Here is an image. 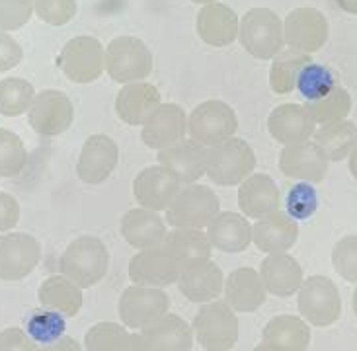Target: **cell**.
Wrapping results in <instances>:
<instances>
[{"label": "cell", "mask_w": 357, "mask_h": 351, "mask_svg": "<svg viewBox=\"0 0 357 351\" xmlns=\"http://www.w3.org/2000/svg\"><path fill=\"white\" fill-rule=\"evenodd\" d=\"M332 265L342 279L357 283V234L344 236L334 244Z\"/></svg>", "instance_id": "obj_43"}, {"label": "cell", "mask_w": 357, "mask_h": 351, "mask_svg": "<svg viewBox=\"0 0 357 351\" xmlns=\"http://www.w3.org/2000/svg\"><path fill=\"white\" fill-rule=\"evenodd\" d=\"M109 267V250L98 236H78L59 258L61 275L77 283L80 289H90L106 277Z\"/></svg>", "instance_id": "obj_1"}, {"label": "cell", "mask_w": 357, "mask_h": 351, "mask_svg": "<svg viewBox=\"0 0 357 351\" xmlns=\"http://www.w3.org/2000/svg\"><path fill=\"white\" fill-rule=\"evenodd\" d=\"M221 201L209 185H183L180 194L166 211V224L172 228H197L205 231L217 214Z\"/></svg>", "instance_id": "obj_7"}, {"label": "cell", "mask_w": 357, "mask_h": 351, "mask_svg": "<svg viewBox=\"0 0 357 351\" xmlns=\"http://www.w3.org/2000/svg\"><path fill=\"white\" fill-rule=\"evenodd\" d=\"M319 211V194L314 189V185L307 182H299L291 187L285 197V213L291 219L307 221L312 214Z\"/></svg>", "instance_id": "obj_42"}, {"label": "cell", "mask_w": 357, "mask_h": 351, "mask_svg": "<svg viewBox=\"0 0 357 351\" xmlns=\"http://www.w3.org/2000/svg\"><path fill=\"white\" fill-rule=\"evenodd\" d=\"M205 233L213 248L225 254H241L252 244V223L242 213L221 211Z\"/></svg>", "instance_id": "obj_29"}, {"label": "cell", "mask_w": 357, "mask_h": 351, "mask_svg": "<svg viewBox=\"0 0 357 351\" xmlns=\"http://www.w3.org/2000/svg\"><path fill=\"white\" fill-rule=\"evenodd\" d=\"M261 343L271 351H307L310 345V326L301 316H273L261 332Z\"/></svg>", "instance_id": "obj_31"}, {"label": "cell", "mask_w": 357, "mask_h": 351, "mask_svg": "<svg viewBox=\"0 0 357 351\" xmlns=\"http://www.w3.org/2000/svg\"><path fill=\"white\" fill-rule=\"evenodd\" d=\"M119 146L107 135H90L82 145L77 162V176L88 185H100L116 172Z\"/></svg>", "instance_id": "obj_18"}, {"label": "cell", "mask_w": 357, "mask_h": 351, "mask_svg": "<svg viewBox=\"0 0 357 351\" xmlns=\"http://www.w3.org/2000/svg\"><path fill=\"white\" fill-rule=\"evenodd\" d=\"M22 58H24L22 45L10 33L0 31V72H8L14 67H18Z\"/></svg>", "instance_id": "obj_46"}, {"label": "cell", "mask_w": 357, "mask_h": 351, "mask_svg": "<svg viewBox=\"0 0 357 351\" xmlns=\"http://www.w3.org/2000/svg\"><path fill=\"white\" fill-rule=\"evenodd\" d=\"M182 263L172 254L162 248H149L139 252L129 260V279L133 285L166 289L178 283Z\"/></svg>", "instance_id": "obj_14"}, {"label": "cell", "mask_w": 357, "mask_h": 351, "mask_svg": "<svg viewBox=\"0 0 357 351\" xmlns=\"http://www.w3.org/2000/svg\"><path fill=\"white\" fill-rule=\"evenodd\" d=\"M238 131L236 111L222 100H207L188 114V139L211 148L232 139Z\"/></svg>", "instance_id": "obj_6"}, {"label": "cell", "mask_w": 357, "mask_h": 351, "mask_svg": "<svg viewBox=\"0 0 357 351\" xmlns=\"http://www.w3.org/2000/svg\"><path fill=\"white\" fill-rule=\"evenodd\" d=\"M195 340L205 351H231L238 341V316L227 301L202 304L192 322Z\"/></svg>", "instance_id": "obj_5"}, {"label": "cell", "mask_w": 357, "mask_h": 351, "mask_svg": "<svg viewBox=\"0 0 357 351\" xmlns=\"http://www.w3.org/2000/svg\"><path fill=\"white\" fill-rule=\"evenodd\" d=\"M252 351H271V350L266 345V343H260V345H256Z\"/></svg>", "instance_id": "obj_54"}, {"label": "cell", "mask_w": 357, "mask_h": 351, "mask_svg": "<svg viewBox=\"0 0 357 351\" xmlns=\"http://www.w3.org/2000/svg\"><path fill=\"white\" fill-rule=\"evenodd\" d=\"M336 86H340L336 72L326 65L310 61L309 65L301 70L295 90H299V94L305 98V102H314V100L328 96Z\"/></svg>", "instance_id": "obj_37"}, {"label": "cell", "mask_w": 357, "mask_h": 351, "mask_svg": "<svg viewBox=\"0 0 357 351\" xmlns=\"http://www.w3.org/2000/svg\"><path fill=\"white\" fill-rule=\"evenodd\" d=\"M153 51L143 39L133 36H119L106 47V72L114 82L133 84L145 82L153 72Z\"/></svg>", "instance_id": "obj_4"}, {"label": "cell", "mask_w": 357, "mask_h": 351, "mask_svg": "<svg viewBox=\"0 0 357 351\" xmlns=\"http://www.w3.org/2000/svg\"><path fill=\"white\" fill-rule=\"evenodd\" d=\"M340 10H344L346 14H354L357 16V0H336Z\"/></svg>", "instance_id": "obj_51"}, {"label": "cell", "mask_w": 357, "mask_h": 351, "mask_svg": "<svg viewBox=\"0 0 357 351\" xmlns=\"http://www.w3.org/2000/svg\"><path fill=\"white\" fill-rule=\"evenodd\" d=\"M149 351H192L195 334L193 328L178 314H165L160 320L141 330Z\"/></svg>", "instance_id": "obj_30"}, {"label": "cell", "mask_w": 357, "mask_h": 351, "mask_svg": "<svg viewBox=\"0 0 357 351\" xmlns=\"http://www.w3.org/2000/svg\"><path fill=\"white\" fill-rule=\"evenodd\" d=\"M305 107L309 109L310 117L314 119L317 125H326V123L348 119V114L351 111V96L346 88L336 86L328 96L314 102H305Z\"/></svg>", "instance_id": "obj_38"}, {"label": "cell", "mask_w": 357, "mask_h": 351, "mask_svg": "<svg viewBox=\"0 0 357 351\" xmlns=\"http://www.w3.org/2000/svg\"><path fill=\"white\" fill-rule=\"evenodd\" d=\"M354 312H356V318H357V285H356V291H354Z\"/></svg>", "instance_id": "obj_55"}, {"label": "cell", "mask_w": 357, "mask_h": 351, "mask_svg": "<svg viewBox=\"0 0 357 351\" xmlns=\"http://www.w3.org/2000/svg\"><path fill=\"white\" fill-rule=\"evenodd\" d=\"M65 330H67L65 316L47 309L33 311L26 320V334L38 345H49L53 341L61 340L65 336Z\"/></svg>", "instance_id": "obj_39"}, {"label": "cell", "mask_w": 357, "mask_h": 351, "mask_svg": "<svg viewBox=\"0 0 357 351\" xmlns=\"http://www.w3.org/2000/svg\"><path fill=\"white\" fill-rule=\"evenodd\" d=\"M38 299L43 309L55 311L63 314L65 318L77 316L82 309V289L77 283L67 279L65 275H51L45 281L39 285Z\"/></svg>", "instance_id": "obj_32"}, {"label": "cell", "mask_w": 357, "mask_h": 351, "mask_svg": "<svg viewBox=\"0 0 357 351\" xmlns=\"http://www.w3.org/2000/svg\"><path fill=\"white\" fill-rule=\"evenodd\" d=\"M20 223V203L14 195L0 192V233H10Z\"/></svg>", "instance_id": "obj_48"}, {"label": "cell", "mask_w": 357, "mask_h": 351, "mask_svg": "<svg viewBox=\"0 0 357 351\" xmlns=\"http://www.w3.org/2000/svg\"><path fill=\"white\" fill-rule=\"evenodd\" d=\"M238 41L258 61H273L285 47L283 20L270 8H252L241 18Z\"/></svg>", "instance_id": "obj_2"}, {"label": "cell", "mask_w": 357, "mask_h": 351, "mask_svg": "<svg viewBox=\"0 0 357 351\" xmlns=\"http://www.w3.org/2000/svg\"><path fill=\"white\" fill-rule=\"evenodd\" d=\"M195 4H202V6H207V4H213V2H219V0H192Z\"/></svg>", "instance_id": "obj_53"}, {"label": "cell", "mask_w": 357, "mask_h": 351, "mask_svg": "<svg viewBox=\"0 0 357 351\" xmlns=\"http://www.w3.org/2000/svg\"><path fill=\"white\" fill-rule=\"evenodd\" d=\"M121 351H149V345H146L145 338L141 336V332H135L129 336V340Z\"/></svg>", "instance_id": "obj_50"}, {"label": "cell", "mask_w": 357, "mask_h": 351, "mask_svg": "<svg viewBox=\"0 0 357 351\" xmlns=\"http://www.w3.org/2000/svg\"><path fill=\"white\" fill-rule=\"evenodd\" d=\"M188 136V114L174 102H162L153 111L141 129V139L149 148L165 150L185 141Z\"/></svg>", "instance_id": "obj_17"}, {"label": "cell", "mask_w": 357, "mask_h": 351, "mask_svg": "<svg viewBox=\"0 0 357 351\" xmlns=\"http://www.w3.org/2000/svg\"><path fill=\"white\" fill-rule=\"evenodd\" d=\"M261 281L268 295L287 299L297 295L305 281V273L301 263L291 254H268L260 265Z\"/></svg>", "instance_id": "obj_25"}, {"label": "cell", "mask_w": 357, "mask_h": 351, "mask_svg": "<svg viewBox=\"0 0 357 351\" xmlns=\"http://www.w3.org/2000/svg\"><path fill=\"white\" fill-rule=\"evenodd\" d=\"M297 238L299 224L285 211H275L252 223V244L264 254L289 252Z\"/></svg>", "instance_id": "obj_22"}, {"label": "cell", "mask_w": 357, "mask_h": 351, "mask_svg": "<svg viewBox=\"0 0 357 351\" xmlns=\"http://www.w3.org/2000/svg\"><path fill=\"white\" fill-rule=\"evenodd\" d=\"M317 127L319 125L310 117L305 104H281L273 107L268 116V131L271 139L283 146L310 141Z\"/></svg>", "instance_id": "obj_21"}, {"label": "cell", "mask_w": 357, "mask_h": 351, "mask_svg": "<svg viewBox=\"0 0 357 351\" xmlns=\"http://www.w3.org/2000/svg\"><path fill=\"white\" fill-rule=\"evenodd\" d=\"M162 248L172 254L180 263L211 258V242L205 231L197 228H172L166 234Z\"/></svg>", "instance_id": "obj_34"}, {"label": "cell", "mask_w": 357, "mask_h": 351, "mask_svg": "<svg viewBox=\"0 0 357 351\" xmlns=\"http://www.w3.org/2000/svg\"><path fill=\"white\" fill-rule=\"evenodd\" d=\"M162 104L158 88L151 82L126 84L116 98L117 117L131 127H143L156 107Z\"/></svg>", "instance_id": "obj_27"}, {"label": "cell", "mask_w": 357, "mask_h": 351, "mask_svg": "<svg viewBox=\"0 0 357 351\" xmlns=\"http://www.w3.org/2000/svg\"><path fill=\"white\" fill-rule=\"evenodd\" d=\"M310 63V55L299 53L295 49L281 51L278 57L271 61L270 68V88L275 94H291L297 88V78L301 70Z\"/></svg>", "instance_id": "obj_35"}, {"label": "cell", "mask_w": 357, "mask_h": 351, "mask_svg": "<svg viewBox=\"0 0 357 351\" xmlns=\"http://www.w3.org/2000/svg\"><path fill=\"white\" fill-rule=\"evenodd\" d=\"M222 295L234 312H256L268 299L260 272L254 267H238L229 273Z\"/></svg>", "instance_id": "obj_26"}, {"label": "cell", "mask_w": 357, "mask_h": 351, "mask_svg": "<svg viewBox=\"0 0 357 351\" xmlns=\"http://www.w3.org/2000/svg\"><path fill=\"white\" fill-rule=\"evenodd\" d=\"M57 65L70 82L90 84L106 72V47L92 36H78L63 45Z\"/></svg>", "instance_id": "obj_9"}, {"label": "cell", "mask_w": 357, "mask_h": 351, "mask_svg": "<svg viewBox=\"0 0 357 351\" xmlns=\"http://www.w3.org/2000/svg\"><path fill=\"white\" fill-rule=\"evenodd\" d=\"M330 160L314 141L285 145L280 153L281 174L307 184H320L328 174Z\"/></svg>", "instance_id": "obj_16"}, {"label": "cell", "mask_w": 357, "mask_h": 351, "mask_svg": "<svg viewBox=\"0 0 357 351\" xmlns=\"http://www.w3.org/2000/svg\"><path fill=\"white\" fill-rule=\"evenodd\" d=\"M195 29L203 43L211 47H229L238 39L241 18L231 6L222 2H213L202 6L197 12Z\"/></svg>", "instance_id": "obj_23"}, {"label": "cell", "mask_w": 357, "mask_h": 351, "mask_svg": "<svg viewBox=\"0 0 357 351\" xmlns=\"http://www.w3.org/2000/svg\"><path fill=\"white\" fill-rule=\"evenodd\" d=\"M28 162V150L16 133L0 129V178L18 176Z\"/></svg>", "instance_id": "obj_41"}, {"label": "cell", "mask_w": 357, "mask_h": 351, "mask_svg": "<svg viewBox=\"0 0 357 351\" xmlns=\"http://www.w3.org/2000/svg\"><path fill=\"white\" fill-rule=\"evenodd\" d=\"M256 153L244 139L232 136L207 148V178L222 187L241 185L256 170Z\"/></svg>", "instance_id": "obj_3"}, {"label": "cell", "mask_w": 357, "mask_h": 351, "mask_svg": "<svg viewBox=\"0 0 357 351\" xmlns=\"http://www.w3.org/2000/svg\"><path fill=\"white\" fill-rule=\"evenodd\" d=\"M38 351H84V348L70 336H63L61 340L53 341L49 345H41Z\"/></svg>", "instance_id": "obj_49"}, {"label": "cell", "mask_w": 357, "mask_h": 351, "mask_svg": "<svg viewBox=\"0 0 357 351\" xmlns=\"http://www.w3.org/2000/svg\"><path fill=\"white\" fill-rule=\"evenodd\" d=\"M182 184L170 172H166L160 164L149 166L135 176L133 194L139 207H145L149 211H168L176 195L180 194Z\"/></svg>", "instance_id": "obj_19"}, {"label": "cell", "mask_w": 357, "mask_h": 351, "mask_svg": "<svg viewBox=\"0 0 357 351\" xmlns=\"http://www.w3.org/2000/svg\"><path fill=\"white\" fill-rule=\"evenodd\" d=\"M280 187L268 174H252L238 185V207L248 219L258 221L266 214L280 211Z\"/></svg>", "instance_id": "obj_28"}, {"label": "cell", "mask_w": 357, "mask_h": 351, "mask_svg": "<svg viewBox=\"0 0 357 351\" xmlns=\"http://www.w3.org/2000/svg\"><path fill=\"white\" fill-rule=\"evenodd\" d=\"M33 100H36V88L28 80L18 77L0 80V116H24L29 111Z\"/></svg>", "instance_id": "obj_36"}, {"label": "cell", "mask_w": 357, "mask_h": 351, "mask_svg": "<svg viewBox=\"0 0 357 351\" xmlns=\"http://www.w3.org/2000/svg\"><path fill=\"white\" fill-rule=\"evenodd\" d=\"M38 343L22 328H6L0 332V351H38Z\"/></svg>", "instance_id": "obj_47"}, {"label": "cell", "mask_w": 357, "mask_h": 351, "mask_svg": "<svg viewBox=\"0 0 357 351\" xmlns=\"http://www.w3.org/2000/svg\"><path fill=\"white\" fill-rule=\"evenodd\" d=\"M178 289L188 301L205 304L217 301L225 291V273L211 258L192 260L182 263Z\"/></svg>", "instance_id": "obj_15"}, {"label": "cell", "mask_w": 357, "mask_h": 351, "mask_svg": "<svg viewBox=\"0 0 357 351\" xmlns=\"http://www.w3.org/2000/svg\"><path fill=\"white\" fill-rule=\"evenodd\" d=\"M285 45L305 55H312L326 45L330 24L326 16L317 8H295L283 20Z\"/></svg>", "instance_id": "obj_12"}, {"label": "cell", "mask_w": 357, "mask_h": 351, "mask_svg": "<svg viewBox=\"0 0 357 351\" xmlns=\"http://www.w3.org/2000/svg\"><path fill=\"white\" fill-rule=\"evenodd\" d=\"M75 121V106L61 90H41L28 111L29 127L41 136H59L67 133Z\"/></svg>", "instance_id": "obj_11"}, {"label": "cell", "mask_w": 357, "mask_h": 351, "mask_svg": "<svg viewBox=\"0 0 357 351\" xmlns=\"http://www.w3.org/2000/svg\"><path fill=\"white\" fill-rule=\"evenodd\" d=\"M119 233L131 248L149 250L162 246L168 234V224L155 211H149L145 207H135L121 217Z\"/></svg>", "instance_id": "obj_24"}, {"label": "cell", "mask_w": 357, "mask_h": 351, "mask_svg": "<svg viewBox=\"0 0 357 351\" xmlns=\"http://www.w3.org/2000/svg\"><path fill=\"white\" fill-rule=\"evenodd\" d=\"M77 0H33V12L49 26H67L77 16Z\"/></svg>", "instance_id": "obj_44"}, {"label": "cell", "mask_w": 357, "mask_h": 351, "mask_svg": "<svg viewBox=\"0 0 357 351\" xmlns=\"http://www.w3.org/2000/svg\"><path fill=\"white\" fill-rule=\"evenodd\" d=\"M33 16V0H0V31L22 29Z\"/></svg>", "instance_id": "obj_45"}, {"label": "cell", "mask_w": 357, "mask_h": 351, "mask_svg": "<svg viewBox=\"0 0 357 351\" xmlns=\"http://www.w3.org/2000/svg\"><path fill=\"white\" fill-rule=\"evenodd\" d=\"M41 244L28 233L0 234V279L22 281L38 267Z\"/></svg>", "instance_id": "obj_13"}, {"label": "cell", "mask_w": 357, "mask_h": 351, "mask_svg": "<svg viewBox=\"0 0 357 351\" xmlns=\"http://www.w3.org/2000/svg\"><path fill=\"white\" fill-rule=\"evenodd\" d=\"M156 160L182 185L197 184L207 174V148L193 143L192 139L158 150Z\"/></svg>", "instance_id": "obj_20"}, {"label": "cell", "mask_w": 357, "mask_h": 351, "mask_svg": "<svg viewBox=\"0 0 357 351\" xmlns=\"http://www.w3.org/2000/svg\"><path fill=\"white\" fill-rule=\"evenodd\" d=\"M301 318L317 328H328L342 316V297L336 283L326 275H310L297 292Z\"/></svg>", "instance_id": "obj_8"}, {"label": "cell", "mask_w": 357, "mask_h": 351, "mask_svg": "<svg viewBox=\"0 0 357 351\" xmlns=\"http://www.w3.org/2000/svg\"><path fill=\"white\" fill-rule=\"evenodd\" d=\"M348 166H349V174L354 176V180L357 182V146L354 148V153L348 156Z\"/></svg>", "instance_id": "obj_52"}, {"label": "cell", "mask_w": 357, "mask_h": 351, "mask_svg": "<svg viewBox=\"0 0 357 351\" xmlns=\"http://www.w3.org/2000/svg\"><path fill=\"white\" fill-rule=\"evenodd\" d=\"M168 309L170 297L165 289L131 285L119 297V318L131 330H145L146 326L168 314Z\"/></svg>", "instance_id": "obj_10"}, {"label": "cell", "mask_w": 357, "mask_h": 351, "mask_svg": "<svg viewBox=\"0 0 357 351\" xmlns=\"http://www.w3.org/2000/svg\"><path fill=\"white\" fill-rule=\"evenodd\" d=\"M312 136L314 143L328 156L330 162H342L357 146V125L349 119H342L317 127Z\"/></svg>", "instance_id": "obj_33"}, {"label": "cell", "mask_w": 357, "mask_h": 351, "mask_svg": "<svg viewBox=\"0 0 357 351\" xmlns=\"http://www.w3.org/2000/svg\"><path fill=\"white\" fill-rule=\"evenodd\" d=\"M131 332L116 322H98L84 336L86 351H121Z\"/></svg>", "instance_id": "obj_40"}]
</instances>
